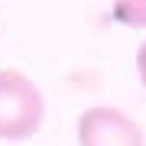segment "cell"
Returning a JSON list of instances; mask_svg holds the SVG:
<instances>
[{
    "label": "cell",
    "mask_w": 146,
    "mask_h": 146,
    "mask_svg": "<svg viewBox=\"0 0 146 146\" xmlns=\"http://www.w3.org/2000/svg\"><path fill=\"white\" fill-rule=\"evenodd\" d=\"M46 101L20 68H0V140H29L42 127Z\"/></svg>",
    "instance_id": "cell-1"
},
{
    "label": "cell",
    "mask_w": 146,
    "mask_h": 146,
    "mask_svg": "<svg viewBox=\"0 0 146 146\" xmlns=\"http://www.w3.org/2000/svg\"><path fill=\"white\" fill-rule=\"evenodd\" d=\"M78 146H146V136L130 114L98 104L78 117Z\"/></svg>",
    "instance_id": "cell-2"
},
{
    "label": "cell",
    "mask_w": 146,
    "mask_h": 146,
    "mask_svg": "<svg viewBox=\"0 0 146 146\" xmlns=\"http://www.w3.org/2000/svg\"><path fill=\"white\" fill-rule=\"evenodd\" d=\"M110 16L120 26L146 29V0H114L110 3Z\"/></svg>",
    "instance_id": "cell-3"
},
{
    "label": "cell",
    "mask_w": 146,
    "mask_h": 146,
    "mask_svg": "<svg viewBox=\"0 0 146 146\" xmlns=\"http://www.w3.org/2000/svg\"><path fill=\"white\" fill-rule=\"evenodd\" d=\"M136 72H140V81L146 88V39H143V46L136 49Z\"/></svg>",
    "instance_id": "cell-4"
}]
</instances>
